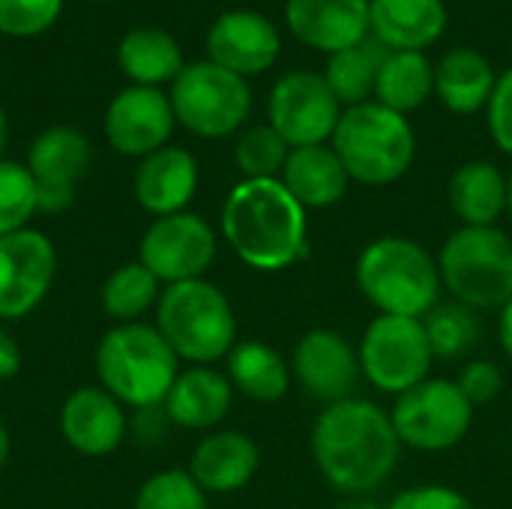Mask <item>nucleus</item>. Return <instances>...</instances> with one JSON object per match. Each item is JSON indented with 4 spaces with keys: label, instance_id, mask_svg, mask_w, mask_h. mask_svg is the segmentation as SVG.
Instances as JSON below:
<instances>
[{
    "label": "nucleus",
    "instance_id": "obj_37",
    "mask_svg": "<svg viewBox=\"0 0 512 509\" xmlns=\"http://www.w3.org/2000/svg\"><path fill=\"white\" fill-rule=\"evenodd\" d=\"M459 390L465 393V399L477 408L486 405L492 399H498V393L504 390V375L495 363L489 360H474L459 372Z\"/></svg>",
    "mask_w": 512,
    "mask_h": 509
},
{
    "label": "nucleus",
    "instance_id": "obj_6",
    "mask_svg": "<svg viewBox=\"0 0 512 509\" xmlns=\"http://www.w3.org/2000/svg\"><path fill=\"white\" fill-rule=\"evenodd\" d=\"M333 150L351 180L387 186L411 168L417 138L405 114L381 102H363L342 111L333 132Z\"/></svg>",
    "mask_w": 512,
    "mask_h": 509
},
{
    "label": "nucleus",
    "instance_id": "obj_38",
    "mask_svg": "<svg viewBox=\"0 0 512 509\" xmlns=\"http://www.w3.org/2000/svg\"><path fill=\"white\" fill-rule=\"evenodd\" d=\"M387 509H474V504L450 486H417L399 492Z\"/></svg>",
    "mask_w": 512,
    "mask_h": 509
},
{
    "label": "nucleus",
    "instance_id": "obj_4",
    "mask_svg": "<svg viewBox=\"0 0 512 509\" xmlns=\"http://www.w3.org/2000/svg\"><path fill=\"white\" fill-rule=\"evenodd\" d=\"M177 354L150 324H117L96 348V375L120 405L156 408L165 405L177 381Z\"/></svg>",
    "mask_w": 512,
    "mask_h": 509
},
{
    "label": "nucleus",
    "instance_id": "obj_3",
    "mask_svg": "<svg viewBox=\"0 0 512 509\" xmlns=\"http://www.w3.org/2000/svg\"><path fill=\"white\" fill-rule=\"evenodd\" d=\"M357 288L381 315L426 318L441 297L438 261L408 237L372 240L357 258Z\"/></svg>",
    "mask_w": 512,
    "mask_h": 509
},
{
    "label": "nucleus",
    "instance_id": "obj_1",
    "mask_svg": "<svg viewBox=\"0 0 512 509\" xmlns=\"http://www.w3.org/2000/svg\"><path fill=\"white\" fill-rule=\"evenodd\" d=\"M399 450L390 411L357 396L327 405L312 426V459L321 477L351 498L381 489L399 465Z\"/></svg>",
    "mask_w": 512,
    "mask_h": 509
},
{
    "label": "nucleus",
    "instance_id": "obj_13",
    "mask_svg": "<svg viewBox=\"0 0 512 509\" xmlns=\"http://www.w3.org/2000/svg\"><path fill=\"white\" fill-rule=\"evenodd\" d=\"M54 270L57 255L42 231L24 228L0 237V318L30 315L45 300Z\"/></svg>",
    "mask_w": 512,
    "mask_h": 509
},
{
    "label": "nucleus",
    "instance_id": "obj_34",
    "mask_svg": "<svg viewBox=\"0 0 512 509\" xmlns=\"http://www.w3.org/2000/svg\"><path fill=\"white\" fill-rule=\"evenodd\" d=\"M36 210L39 201L27 165L0 159V237L24 231Z\"/></svg>",
    "mask_w": 512,
    "mask_h": 509
},
{
    "label": "nucleus",
    "instance_id": "obj_8",
    "mask_svg": "<svg viewBox=\"0 0 512 509\" xmlns=\"http://www.w3.org/2000/svg\"><path fill=\"white\" fill-rule=\"evenodd\" d=\"M168 99L177 123L201 138H225L237 132L252 108V93L243 75L216 66L213 60L183 66Z\"/></svg>",
    "mask_w": 512,
    "mask_h": 509
},
{
    "label": "nucleus",
    "instance_id": "obj_41",
    "mask_svg": "<svg viewBox=\"0 0 512 509\" xmlns=\"http://www.w3.org/2000/svg\"><path fill=\"white\" fill-rule=\"evenodd\" d=\"M498 339L504 354L512 360V300L507 306H501V318H498Z\"/></svg>",
    "mask_w": 512,
    "mask_h": 509
},
{
    "label": "nucleus",
    "instance_id": "obj_19",
    "mask_svg": "<svg viewBox=\"0 0 512 509\" xmlns=\"http://www.w3.org/2000/svg\"><path fill=\"white\" fill-rule=\"evenodd\" d=\"M60 435L81 456H108L126 435L123 408L108 390L81 387L60 408Z\"/></svg>",
    "mask_w": 512,
    "mask_h": 509
},
{
    "label": "nucleus",
    "instance_id": "obj_12",
    "mask_svg": "<svg viewBox=\"0 0 512 509\" xmlns=\"http://www.w3.org/2000/svg\"><path fill=\"white\" fill-rule=\"evenodd\" d=\"M216 258V234L195 213L159 216L141 240V264L165 285L204 279Z\"/></svg>",
    "mask_w": 512,
    "mask_h": 509
},
{
    "label": "nucleus",
    "instance_id": "obj_22",
    "mask_svg": "<svg viewBox=\"0 0 512 509\" xmlns=\"http://www.w3.org/2000/svg\"><path fill=\"white\" fill-rule=\"evenodd\" d=\"M375 39L396 51H423L447 27L444 0H369Z\"/></svg>",
    "mask_w": 512,
    "mask_h": 509
},
{
    "label": "nucleus",
    "instance_id": "obj_2",
    "mask_svg": "<svg viewBox=\"0 0 512 509\" xmlns=\"http://www.w3.org/2000/svg\"><path fill=\"white\" fill-rule=\"evenodd\" d=\"M222 231L243 264L276 273L306 249V207L282 180H243L225 198Z\"/></svg>",
    "mask_w": 512,
    "mask_h": 509
},
{
    "label": "nucleus",
    "instance_id": "obj_24",
    "mask_svg": "<svg viewBox=\"0 0 512 509\" xmlns=\"http://www.w3.org/2000/svg\"><path fill=\"white\" fill-rule=\"evenodd\" d=\"M348 171L333 147H291L288 162L282 168L285 189L303 207H333L348 192Z\"/></svg>",
    "mask_w": 512,
    "mask_h": 509
},
{
    "label": "nucleus",
    "instance_id": "obj_18",
    "mask_svg": "<svg viewBox=\"0 0 512 509\" xmlns=\"http://www.w3.org/2000/svg\"><path fill=\"white\" fill-rule=\"evenodd\" d=\"M285 18L300 42L339 54L366 39L369 0H288Z\"/></svg>",
    "mask_w": 512,
    "mask_h": 509
},
{
    "label": "nucleus",
    "instance_id": "obj_40",
    "mask_svg": "<svg viewBox=\"0 0 512 509\" xmlns=\"http://www.w3.org/2000/svg\"><path fill=\"white\" fill-rule=\"evenodd\" d=\"M18 369H21V348L6 330H0V381L18 375Z\"/></svg>",
    "mask_w": 512,
    "mask_h": 509
},
{
    "label": "nucleus",
    "instance_id": "obj_25",
    "mask_svg": "<svg viewBox=\"0 0 512 509\" xmlns=\"http://www.w3.org/2000/svg\"><path fill=\"white\" fill-rule=\"evenodd\" d=\"M492 63L474 48H453L441 57L435 69V90L441 102L456 114H474L489 105L495 93Z\"/></svg>",
    "mask_w": 512,
    "mask_h": 509
},
{
    "label": "nucleus",
    "instance_id": "obj_36",
    "mask_svg": "<svg viewBox=\"0 0 512 509\" xmlns=\"http://www.w3.org/2000/svg\"><path fill=\"white\" fill-rule=\"evenodd\" d=\"M63 0H0V33L39 36L60 18Z\"/></svg>",
    "mask_w": 512,
    "mask_h": 509
},
{
    "label": "nucleus",
    "instance_id": "obj_21",
    "mask_svg": "<svg viewBox=\"0 0 512 509\" xmlns=\"http://www.w3.org/2000/svg\"><path fill=\"white\" fill-rule=\"evenodd\" d=\"M198 189V162L183 147H162L141 159L135 171V198L153 216L183 213Z\"/></svg>",
    "mask_w": 512,
    "mask_h": 509
},
{
    "label": "nucleus",
    "instance_id": "obj_7",
    "mask_svg": "<svg viewBox=\"0 0 512 509\" xmlns=\"http://www.w3.org/2000/svg\"><path fill=\"white\" fill-rule=\"evenodd\" d=\"M441 282L468 309H501L512 300V240L495 225H462L441 249Z\"/></svg>",
    "mask_w": 512,
    "mask_h": 509
},
{
    "label": "nucleus",
    "instance_id": "obj_27",
    "mask_svg": "<svg viewBox=\"0 0 512 509\" xmlns=\"http://www.w3.org/2000/svg\"><path fill=\"white\" fill-rule=\"evenodd\" d=\"M450 204L465 225L489 228L507 213V177L492 162H468L450 180Z\"/></svg>",
    "mask_w": 512,
    "mask_h": 509
},
{
    "label": "nucleus",
    "instance_id": "obj_29",
    "mask_svg": "<svg viewBox=\"0 0 512 509\" xmlns=\"http://www.w3.org/2000/svg\"><path fill=\"white\" fill-rule=\"evenodd\" d=\"M435 90V69L423 51H390L378 72V102L408 114L426 102V96Z\"/></svg>",
    "mask_w": 512,
    "mask_h": 509
},
{
    "label": "nucleus",
    "instance_id": "obj_16",
    "mask_svg": "<svg viewBox=\"0 0 512 509\" xmlns=\"http://www.w3.org/2000/svg\"><path fill=\"white\" fill-rule=\"evenodd\" d=\"M291 375H297L306 396L336 405L354 399V390L363 378L357 351L336 330H309L291 357Z\"/></svg>",
    "mask_w": 512,
    "mask_h": 509
},
{
    "label": "nucleus",
    "instance_id": "obj_26",
    "mask_svg": "<svg viewBox=\"0 0 512 509\" xmlns=\"http://www.w3.org/2000/svg\"><path fill=\"white\" fill-rule=\"evenodd\" d=\"M117 63L141 87L174 81L183 72V51L177 39L159 27H135L117 45Z\"/></svg>",
    "mask_w": 512,
    "mask_h": 509
},
{
    "label": "nucleus",
    "instance_id": "obj_17",
    "mask_svg": "<svg viewBox=\"0 0 512 509\" xmlns=\"http://www.w3.org/2000/svg\"><path fill=\"white\" fill-rule=\"evenodd\" d=\"M279 30L252 9H231L216 18L207 33L210 60L237 75H258L279 57Z\"/></svg>",
    "mask_w": 512,
    "mask_h": 509
},
{
    "label": "nucleus",
    "instance_id": "obj_45",
    "mask_svg": "<svg viewBox=\"0 0 512 509\" xmlns=\"http://www.w3.org/2000/svg\"><path fill=\"white\" fill-rule=\"evenodd\" d=\"M507 213L512 216V174L507 177Z\"/></svg>",
    "mask_w": 512,
    "mask_h": 509
},
{
    "label": "nucleus",
    "instance_id": "obj_15",
    "mask_svg": "<svg viewBox=\"0 0 512 509\" xmlns=\"http://www.w3.org/2000/svg\"><path fill=\"white\" fill-rule=\"evenodd\" d=\"M171 99L159 87H126L120 90L105 111V138L123 156H150L168 147L174 132Z\"/></svg>",
    "mask_w": 512,
    "mask_h": 509
},
{
    "label": "nucleus",
    "instance_id": "obj_14",
    "mask_svg": "<svg viewBox=\"0 0 512 509\" xmlns=\"http://www.w3.org/2000/svg\"><path fill=\"white\" fill-rule=\"evenodd\" d=\"M90 165V141L72 126L45 129L30 153L27 171L36 186L39 213H63L75 201L78 180Z\"/></svg>",
    "mask_w": 512,
    "mask_h": 509
},
{
    "label": "nucleus",
    "instance_id": "obj_32",
    "mask_svg": "<svg viewBox=\"0 0 512 509\" xmlns=\"http://www.w3.org/2000/svg\"><path fill=\"white\" fill-rule=\"evenodd\" d=\"M429 345L435 360H456L465 351H471L480 339V321L474 315V309L462 306V303H438L426 318H423Z\"/></svg>",
    "mask_w": 512,
    "mask_h": 509
},
{
    "label": "nucleus",
    "instance_id": "obj_31",
    "mask_svg": "<svg viewBox=\"0 0 512 509\" xmlns=\"http://www.w3.org/2000/svg\"><path fill=\"white\" fill-rule=\"evenodd\" d=\"M159 279L141 264H123L117 267L105 285H102V309L117 321V324H132L138 321L153 303H159L162 291H159Z\"/></svg>",
    "mask_w": 512,
    "mask_h": 509
},
{
    "label": "nucleus",
    "instance_id": "obj_42",
    "mask_svg": "<svg viewBox=\"0 0 512 509\" xmlns=\"http://www.w3.org/2000/svg\"><path fill=\"white\" fill-rule=\"evenodd\" d=\"M6 462H9V432H6V426L0 423V471L6 468Z\"/></svg>",
    "mask_w": 512,
    "mask_h": 509
},
{
    "label": "nucleus",
    "instance_id": "obj_23",
    "mask_svg": "<svg viewBox=\"0 0 512 509\" xmlns=\"http://www.w3.org/2000/svg\"><path fill=\"white\" fill-rule=\"evenodd\" d=\"M234 387L210 366H192L180 372L165 396V414L183 429H213L231 411Z\"/></svg>",
    "mask_w": 512,
    "mask_h": 509
},
{
    "label": "nucleus",
    "instance_id": "obj_33",
    "mask_svg": "<svg viewBox=\"0 0 512 509\" xmlns=\"http://www.w3.org/2000/svg\"><path fill=\"white\" fill-rule=\"evenodd\" d=\"M288 141L273 126H252L240 135L234 147L237 168L246 180H276V174L288 162Z\"/></svg>",
    "mask_w": 512,
    "mask_h": 509
},
{
    "label": "nucleus",
    "instance_id": "obj_39",
    "mask_svg": "<svg viewBox=\"0 0 512 509\" xmlns=\"http://www.w3.org/2000/svg\"><path fill=\"white\" fill-rule=\"evenodd\" d=\"M489 129L495 144L512 156V69H507L489 99Z\"/></svg>",
    "mask_w": 512,
    "mask_h": 509
},
{
    "label": "nucleus",
    "instance_id": "obj_5",
    "mask_svg": "<svg viewBox=\"0 0 512 509\" xmlns=\"http://www.w3.org/2000/svg\"><path fill=\"white\" fill-rule=\"evenodd\" d=\"M156 330L180 360L207 366L237 345V318L228 297L207 279L168 285L156 303Z\"/></svg>",
    "mask_w": 512,
    "mask_h": 509
},
{
    "label": "nucleus",
    "instance_id": "obj_20",
    "mask_svg": "<svg viewBox=\"0 0 512 509\" xmlns=\"http://www.w3.org/2000/svg\"><path fill=\"white\" fill-rule=\"evenodd\" d=\"M258 465H261L258 444L237 429H225V432L207 435L195 447L189 474L204 492L231 495L252 483Z\"/></svg>",
    "mask_w": 512,
    "mask_h": 509
},
{
    "label": "nucleus",
    "instance_id": "obj_10",
    "mask_svg": "<svg viewBox=\"0 0 512 509\" xmlns=\"http://www.w3.org/2000/svg\"><path fill=\"white\" fill-rule=\"evenodd\" d=\"M390 417L405 447L441 453L465 441L474 423V405L465 399L456 381L426 378L423 384L396 396Z\"/></svg>",
    "mask_w": 512,
    "mask_h": 509
},
{
    "label": "nucleus",
    "instance_id": "obj_28",
    "mask_svg": "<svg viewBox=\"0 0 512 509\" xmlns=\"http://www.w3.org/2000/svg\"><path fill=\"white\" fill-rule=\"evenodd\" d=\"M228 381L255 402H279L291 387V363L264 342H237L228 354Z\"/></svg>",
    "mask_w": 512,
    "mask_h": 509
},
{
    "label": "nucleus",
    "instance_id": "obj_11",
    "mask_svg": "<svg viewBox=\"0 0 512 509\" xmlns=\"http://www.w3.org/2000/svg\"><path fill=\"white\" fill-rule=\"evenodd\" d=\"M270 126L288 141V147H312L333 138L342 120V102L330 90L324 75L288 72L276 81L270 102Z\"/></svg>",
    "mask_w": 512,
    "mask_h": 509
},
{
    "label": "nucleus",
    "instance_id": "obj_43",
    "mask_svg": "<svg viewBox=\"0 0 512 509\" xmlns=\"http://www.w3.org/2000/svg\"><path fill=\"white\" fill-rule=\"evenodd\" d=\"M339 509H387L381 507V504H375V501H366V498H354V501H348L345 507Z\"/></svg>",
    "mask_w": 512,
    "mask_h": 509
},
{
    "label": "nucleus",
    "instance_id": "obj_35",
    "mask_svg": "<svg viewBox=\"0 0 512 509\" xmlns=\"http://www.w3.org/2000/svg\"><path fill=\"white\" fill-rule=\"evenodd\" d=\"M135 509H207V492L189 471H159L141 486Z\"/></svg>",
    "mask_w": 512,
    "mask_h": 509
},
{
    "label": "nucleus",
    "instance_id": "obj_44",
    "mask_svg": "<svg viewBox=\"0 0 512 509\" xmlns=\"http://www.w3.org/2000/svg\"><path fill=\"white\" fill-rule=\"evenodd\" d=\"M3 147H6V114L0 108V153H3Z\"/></svg>",
    "mask_w": 512,
    "mask_h": 509
},
{
    "label": "nucleus",
    "instance_id": "obj_9",
    "mask_svg": "<svg viewBox=\"0 0 512 509\" xmlns=\"http://www.w3.org/2000/svg\"><path fill=\"white\" fill-rule=\"evenodd\" d=\"M363 378L381 393L402 396L411 387L423 384L432 369V345L423 327V318L378 315L357 348Z\"/></svg>",
    "mask_w": 512,
    "mask_h": 509
},
{
    "label": "nucleus",
    "instance_id": "obj_30",
    "mask_svg": "<svg viewBox=\"0 0 512 509\" xmlns=\"http://www.w3.org/2000/svg\"><path fill=\"white\" fill-rule=\"evenodd\" d=\"M387 57H390V51L381 39H372V42L363 39L360 45L333 54L324 78L342 105H348V108L363 105V102H369V93H375L378 72Z\"/></svg>",
    "mask_w": 512,
    "mask_h": 509
}]
</instances>
